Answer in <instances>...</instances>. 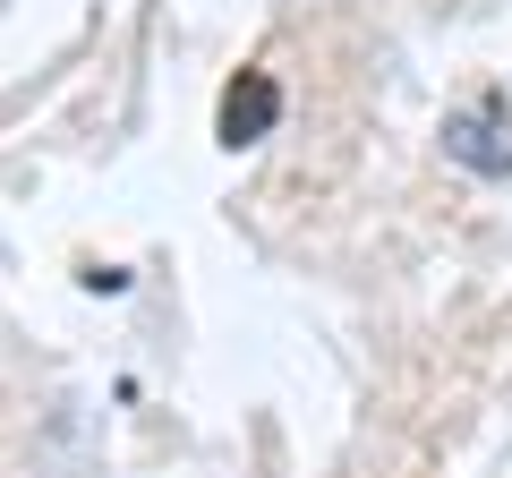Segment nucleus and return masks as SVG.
I'll use <instances>...</instances> for the list:
<instances>
[{
    "mask_svg": "<svg viewBox=\"0 0 512 478\" xmlns=\"http://www.w3.org/2000/svg\"><path fill=\"white\" fill-rule=\"evenodd\" d=\"M444 154L461 171H512V94H478L444 120Z\"/></svg>",
    "mask_w": 512,
    "mask_h": 478,
    "instance_id": "nucleus-1",
    "label": "nucleus"
},
{
    "mask_svg": "<svg viewBox=\"0 0 512 478\" xmlns=\"http://www.w3.org/2000/svg\"><path fill=\"white\" fill-rule=\"evenodd\" d=\"M274 120H282V86L265 69H239L231 94H222V146H256Z\"/></svg>",
    "mask_w": 512,
    "mask_h": 478,
    "instance_id": "nucleus-2",
    "label": "nucleus"
}]
</instances>
